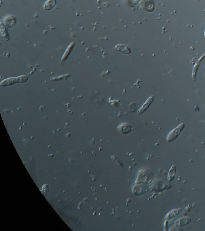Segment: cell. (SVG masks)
Segmentation results:
<instances>
[{
	"label": "cell",
	"mask_w": 205,
	"mask_h": 231,
	"mask_svg": "<svg viewBox=\"0 0 205 231\" xmlns=\"http://www.w3.org/2000/svg\"><path fill=\"white\" fill-rule=\"evenodd\" d=\"M74 45H75V43H74V42H72V43H71L70 45L68 46V47L67 48L65 52V54H63V57H62V62H65V61L67 59V58H68V56H69L70 53H71V51H72V49H73V48H74Z\"/></svg>",
	"instance_id": "obj_7"
},
{
	"label": "cell",
	"mask_w": 205,
	"mask_h": 231,
	"mask_svg": "<svg viewBox=\"0 0 205 231\" xmlns=\"http://www.w3.org/2000/svg\"><path fill=\"white\" fill-rule=\"evenodd\" d=\"M204 38H205V31H204Z\"/></svg>",
	"instance_id": "obj_12"
},
{
	"label": "cell",
	"mask_w": 205,
	"mask_h": 231,
	"mask_svg": "<svg viewBox=\"0 0 205 231\" xmlns=\"http://www.w3.org/2000/svg\"><path fill=\"white\" fill-rule=\"evenodd\" d=\"M115 48L117 51L125 54H131V50H130V48L128 47V46L124 44H118L116 46Z\"/></svg>",
	"instance_id": "obj_4"
},
{
	"label": "cell",
	"mask_w": 205,
	"mask_h": 231,
	"mask_svg": "<svg viewBox=\"0 0 205 231\" xmlns=\"http://www.w3.org/2000/svg\"><path fill=\"white\" fill-rule=\"evenodd\" d=\"M181 209H173L170 212H169L168 214H167V219L169 220V219H171L175 217H176V215H178L181 211Z\"/></svg>",
	"instance_id": "obj_10"
},
{
	"label": "cell",
	"mask_w": 205,
	"mask_h": 231,
	"mask_svg": "<svg viewBox=\"0 0 205 231\" xmlns=\"http://www.w3.org/2000/svg\"><path fill=\"white\" fill-rule=\"evenodd\" d=\"M28 79V77L25 75H22L18 77H12L4 79L1 82V85L2 86H7L13 85L18 82H25Z\"/></svg>",
	"instance_id": "obj_1"
},
{
	"label": "cell",
	"mask_w": 205,
	"mask_h": 231,
	"mask_svg": "<svg viewBox=\"0 0 205 231\" xmlns=\"http://www.w3.org/2000/svg\"><path fill=\"white\" fill-rule=\"evenodd\" d=\"M57 1L56 0H48V1L45 3L43 8L46 10H49L52 9L56 5Z\"/></svg>",
	"instance_id": "obj_8"
},
{
	"label": "cell",
	"mask_w": 205,
	"mask_h": 231,
	"mask_svg": "<svg viewBox=\"0 0 205 231\" xmlns=\"http://www.w3.org/2000/svg\"><path fill=\"white\" fill-rule=\"evenodd\" d=\"M16 24V19L15 17L13 16H9L6 17L5 21H4V24L7 28H11L13 27Z\"/></svg>",
	"instance_id": "obj_6"
},
{
	"label": "cell",
	"mask_w": 205,
	"mask_h": 231,
	"mask_svg": "<svg viewBox=\"0 0 205 231\" xmlns=\"http://www.w3.org/2000/svg\"><path fill=\"white\" fill-rule=\"evenodd\" d=\"M131 131H132V127L129 124H126V125H124L122 126L121 131L123 134H128V133L130 132Z\"/></svg>",
	"instance_id": "obj_11"
},
{
	"label": "cell",
	"mask_w": 205,
	"mask_h": 231,
	"mask_svg": "<svg viewBox=\"0 0 205 231\" xmlns=\"http://www.w3.org/2000/svg\"><path fill=\"white\" fill-rule=\"evenodd\" d=\"M154 99H155L154 96H151L150 98H149L148 100L146 101V103L143 104V105L139 109V110L138 111V114H140L143 113L149 108L150 104L153 103Z\"/></svg>",
	"instance_id": "obj_3"
},
{
	"label": "cell",
	"mask_w": 205,
	"mask_h": 231,
	"mask_svg": "<svg viewBox=\"0 0 205 231\" xmlns=\"http://www.w3.org/2000/svg\"><path fill=\"white\" fill-rule=\"evenodd\" d=\"M176 166L175 165L172 166L170 168V170L169 172V175H168V180L169 182H172L173 180V179H175V175H176Z\"/></svg>",
	"instance_id": "obj_9"
},
{
	"label": "cell",
	"mask_w": 205,
	"mask_h": 231,
	"mask_svg": "<svg viewBox=\"0 0 205 231\" xmlns=\"http://www.w3.org/2000/svg\"><path fill=\"white\" fill-rule=\"evenodd\" d=\"M191 221V219L188 217H182L179 220H178L175 223V225L177 226V227H182V226H185V225L188 224V223H189Z\"/></svg>",
	"instance_id": "obj_5"
},
{
	"label": "cell",
	"mask_w": 205,
	"mask_h": 231,
	"mask_svg": "<svg viewBox=\"0 0 205 231\" xmlns=\"http://www.w3.org/2000/svg\"><path fill=\"white\" fill-rule=\"evenodd\" d=\"M184 128H185L184 123H181L179 125H178V126H177L175 129H174L172 132L169 133L167 138V141L170 143L176 140L178 138V137L179 136L180 134L183 130Z\"/></svg>",
	"instance_id": "obj_2"
}]
</instances>
